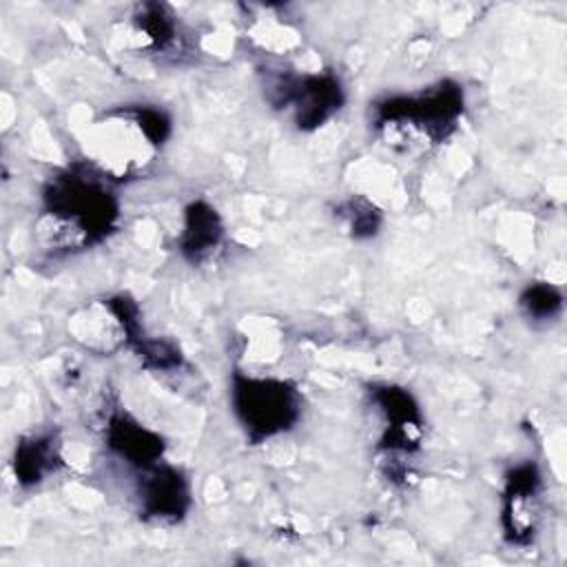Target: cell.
Segmentation results:
<instances>
[{
	"label": "cell",
	"instance_id": "obj_12",
	"mask_svg": "<svg viewBox=\"0 0 567 567\" xmlns=\"http://www.w3.org/2000/svg\"><path fill=\"white\" fill-rule=\"evenodd\" d=\"M64 465L62 439L58 430H40L22 434L11 454L13 481L20 489L40 487Z\"/></svg>",
	"mask_w": 567,
	"mask_h": 567
},
{
	"label": "cell",
	"instance_id": "obj_11",
	"mask_svg": "<svg viewBox=\"0 0 567 567\" xmlns=\"http://www.w3.org/2000/svg\"><path fill=\"white\" fill-rule=\"evenodd\" d=\"M102 436L106 452L133 472L146 470L164 461L166 439L157 430L142 423L120 403L109 408Z\"/></svg>",
	"mask_w": 567,
	"mask_h": 567
},
{
	"label": "cell",
	"instance_id": "obj_6",
	"mask_svg": "<svg viewBox=\"0 0 567 567\" xmlns=\"http://www.w3.org/2000/svg\"><path fill=\"white\" fill-rule=\"evenodd\" d=\"M69 337L95 357L131 350L144 334L140 303L128 292L91 299L66 319Z\"/></svg>",
	"mask_w": 567,
	"mask_h": 567
},
{
	"label": "cell",
	"instance_id": "obj_15",
	"mask_svg": "<svg viewBox=\"0 0 567 567\" xmlns=\"http://www.w3.org/2000/svg\"><path fill=\"white\" fill-rule=\"evenodd\" d=\"M334 217L341 219L352 239H372L379 235L383 215L381 210L365 197L352 195L334 206Z\"/></svg>",
	"mask_w": 567,
	"mask_h": 567
},
{
	"label": "cell",
	"instance_id": "obj_1",
	"mask_svg": "<svg viewBox=\"0 0 567 567\" xmlns=\"http://www.w3.org/2000/svg\"><path fill=\"white\" fill-rule=\"evenodd\" d=\"M113 186L86 159L55 168L40 188V246L53 257H69L113 237L122 219Z\"/></svg>",
	"mask_w": 567,
	"mask_h": 567
},
{
	"label": "cell",
	"instance_id": "obj_9",
	"mask_svg": "<svg viewBox=\"0 0 567 567\" xmlns=\"http://www.w3.org/2000/svg\"><path fill=\"white\" fill-rule=\"evenodd\" d=\"M133 498L140 520L162 527L179 525L193 507L190 478L182 467L159 461L135 472Z\"/></svg>",
	"mask_w": 567,
	"mask_h": 567
},
{
	"label": "cell",
	"instance_id": "obj_16",
	"mask_svg": "<svg viewBox=\"0 0 567 567\" xmlns=\"http://www.w3.org/2000/svg\"><path fill=\"white\" fill-rule=\"evenodd\" d=\"M131 352L140 359V365L151 372H177L186 363L179 346L164 337L144 334Z\"/></svg>",
	"mask_w": 567,
	"mask_h": 567
},
{
	"label": "cell",
	"instance_id": "obj_3",
	"mask_svg": "<svg viewBox=\"0 0 567 567\" xmlns=\"http://www.w3.org/2000/svg\"><path fill=\"white\" fill-rule=\"evenodd\" d=\"M465 113V91L443 78L416 93H394L370 104L372 131L399 153H421L445 144Z\"/></svg>",
	"mask_w": 567,
	"mask_h": 567
},
{
	"label": "cell",
	"instance_id": "obj_4",
	"mask_svg": "<svg viewBox=\"0 0 567 567\" xmlns=\"http://www.w3.org/2000/svg\"><path fill=\"white\" fill-rule=\"evenodd\" d=\"M228 405L248 445L288 434L303 416V394L295 381L244 370L230 372Z\"/></svg>",
	"mask_w": 567,
	"mask_h": 567
},
{
	"label": "cell",
	"instance_id": "obj_13",
	"mask_svg": "<svg viewBox=\"0 0 567 567\" xmlns=\"http://www.w3.org/2000/svg\"><path fill=\"white\" fill-rule=\"evenodd\" d=\"M224 235L226 226L219 210L210 202L197 197L190 199L182 210V230L175 246L186 264L202 266L219 250Z\"/></svg>",
	"mask_w": 567,
	"mask_h": 567
},
{
	"label": "cell",
	"instance_id": "obj_2",
	"mask_svg": "<svg viewBox=\"0 0 567 567\" xmlns=\"http://www.w3.org/2000/svg\"><path fill=\"white\" fill-rule=\"evenodd\" d=\"M173 135V117L157 104H117L84 131V159L109 182L140 179Z\"/></svg>",
	"mask_w": 567,
	"mask_h": 567
},
{
	"label": "cell",
	"instance_id": "obj_5",
	"mask_svg": "<svg viewBox=\"0 0 567 567\" xmlns=\"http://www.w3.org/2000/svg\"><path fill=\"white\" fill-rule=\"evenodd\" d=\"M266 102L292 117L301 133L330 122L346 104V86L334 71H275L264 80Z\"/></svg>",
	"mask_w": 567,
	"mask_h": 567
},
{
	"label": "cell",
	"instance_id": "obj_10",
	"mask_svg": "<svg viewBox=\"0 0 567 567\" xmlns=\"http://www.w3.org/2000/svg\"><path fill=\"white\" fill-rule=\"evenodd\" d=\"M115 38L124 49L142 55L164 58L186 49V31L175 11L164 2H140L115 27Z\"/></svg>",
	"mask_w": 567,
	"mask_h": 567
},
{
	"label": "cell",
	"instance_id": "obj_17",
	"mask_svg": "<svg viewBox=\"0 0 567 567\" xmlns=\"http://www.w3.org/2000/svg\"><path fill=\"white\" fill-rule=\"evenodd\" d=\"M257 18L250 27L252 38L264 47V49H272V51H286L292 44H297V31L286 24L284 20H279V13H272V9H264V13L252 16Z\"/></svg>",
	"mask_w": 567,
	"mask_h": 567
},
{
	"label": "cell",
	"instance_id": "obj_8",
	"mask_svg": "<svg viewBox=\"0 0 567 567\" xmlns=\"http://www.w3.org/2000/svg\"><path fill=\"white\" fill-rule=\"evenodd\" d=\"M543 494L545 478L536 461H520L505 472L498 525L507 545L529 547L534 543L543 516Z\"/></svg>",
	"mask_w": 567,
	"mask_h": 567
},
{
	"label": "cell",
	"instance_id": "obj_14",
	"mask_svg": "<svg viewBox=\"0 0 567 567\" xmlns=\"http://www.w3.org/2000/svg\"><path fill=\"white\" fill-rule=\"evenodd\" d=\"M565 308V297L560 288L549 281H529L518 295L520 315L534 326H547L558 321Z\"/></svg>",
	"mask_w": 567,
	"mask_h": 567
},
{
	"label": "cell",
	"instance_id": "obj_7",
	"mask_svg": "<svg viewBox=\"0 0 567 567\" xmlns=\"http://www.w3.org/2000/svg\"><path fill=\"white\" fill-rule=\"evenodd\" d=\"M368 401L381 416L377 452L392 456H412L421 452L425 439V414L419 399L399 383L368 385Z\"/></svg>",
	"mask_w": 567,
	"mask_h": 567
}]
</instances>
